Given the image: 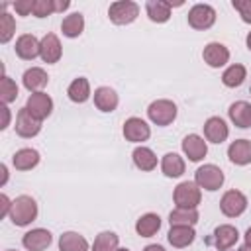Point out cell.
Instances as JSON below:
<instances>
[{
	"label": "cell",
	"instance_id": "7c38bea8",
	"mask_svg": "<svg viewBox=\"0 0 251 251\" xmlns=\"http://www.w3.org/2000/svg\"><path fill=\"white\" fill-rule=\"evenodd\" d=\"M53 241V235L49 229H43V227H35V229H29L27 233H24L22 237V245L27 249V251H43L51 245Z\"/></svg>",
	"mask_w": 251,
	"mask_h": 251
},
{
	"label": "cell",
	"instance_id": "8fae6325",
	"mask_svg": "<svg viewBox=\"0 0 251 251\" xmlns=\"http://www.w3.org/2000/svg\"><path fill=\"white\" fill-rule=\"evenodd\" d=\"M39 131H41V122H39L37 118H33V116L27 112V108L24 106V108L18 112V116H16V133H18L20 137L29 139V137H35Z\"/></svg>",
	"mask_w": 251,
	"mask_h": 251
},
{
	"label": "cell",
	"instance_id": "f546056e",
	"mask_svg": "<svg viewBox=\"0 0 251 251\" xmlns=\"http://www.w3.org/2000/svg\"><path fill=\"white\" fill-rule=\"evenodd\" d=\"M131 159H133V165L141 171H153L157 167V155L149 147H143V145L133 149Z\"/></svg>",
	"mask_w": 251,
	"mask_h": 251
},
{
	"label": "cell",
	"instance_id": "ee69618b",
	"mask_svg": "<svg viewBox=\"0 0 251 251\" xmlns=\"http://www.w3.org/2000/svg\"><path fill=\"white\" fill-rule=\"evenodd\" d=\"M245 247L251 249V227H247V231H245Z\"/></svg>",
	"mask_w": 251,
	"mask_h": 251
},
{
	"label": "cell",
	"instance_id": "83f0119b",
	"mask_svg": "<svg viewBox=\"0 0 251 251\" xmlns=\"http://www.w3.org/2000/svg\"><path fill=\"white\" fill-rule=\"evenodd\" d=\"M67 96H69L75 104L86 102V100L90 98V82H88V78H84V76L75 78V80L69 84V88H67Z\"/></svg>",
	"mask_w": 251,
	"mask_h": 251
},
{
	"label": "cell",
	"instance_id": "60d3db41",
	"mask_svg": "<svg viewBox=\"0 0 251 251\" xmlns=\"http://www.w3.org/2000/svg\"><path fill=\"white\" fill-rule=\"evenodd\" d=\"M71 6L69 0H55V12H65Z\"/></svg>",
	"mask_w": 251,
	"mask_h": 251
},
{
	"label": "cell",
	"instance_id": "6da1fadb",
	"mask_svg": "<svg viewBox=\"0 0 251 251\" xmlns=\"http://www.w3.org/2000/svg\"><path fill=\"white\" fill-rule=\"evenodd\" d=\"M8 218L12 220L14 226H20V227L29 226L37 218V204H35V200L31 196H27V194L18 196L12 202V210H10Z\"/></svg>",
	"mask_w": 251,
	"mask_h": 251
},
{
	"label": "cell",
	"instance_id": "52a82bcc",
	"mask_svg": "<svg viewBox=\"0 0 251 251\" xmlns=\"http://www.w3.org/2000/svg\"><path fill=\"white\" fill-rule=\"evenodd\" d=\"M216 24V10L210 4H194L188 10V25L194 29H208Z\"/></svg>",
	"mask_w": 251,
	"mask_h": 251
},
{
	"label": "cell",
	"instance_id": "8d00e7d4",
	"mask_svg": "<svg viewBox=\"0 0 251 251\" xmlns=\"http://www.w3.org/2000/svg\"><path fill=\"white\" fill-rule=\"evenodd\" d=\"M231 6L239 12V16L245 24H251V0H233Z\"/></svg>",
	"mask_w": 251,
	"mask_h": 251
},
{
	"label": "cell",
	"instance_id": "cb8c5ba5",
	"mask_svg": "<svg viewBox=\"0 0 251 251\" xmlns=\"http://www.w3.org/2000/svg\"><path fill=\"white\" fill-rule=\"evenodd\" d=\"M37 163H39V153L35 149H31V147L18 149L12 155V165L18 171H31L33 167H37Z\"/></svg>",
	"mask_w": 251,
	"mask_h": 251
},
{
	"label": "cell",
	"instance_id": "ffe728a7",
	"mask_svg": "<svg viewBox=\"0 0 251 251\" xmlns=\"http://www.w3.org/2000/svg\"><path fill=\"white\" fill-rule=\"evenodd\" d=\"M227 114H229V120L233 122V126H237L241 129L251 127V104L249 102H245V100L233 102L229 106Z\"/></svg>",
	"mask_w": 251,
	"mask_h": 251
},
{
	"label": "cell",
	"instance_id": "9a60e30c",
	"mask_svg": "<svg viewBox=\"0 0 251 251\" xmlns=\"http://www.w3.org/2000/svg\"><path fill=\"white\" fill-rule=\"evenodd\" d=\"M182 151H184V155H186L192 163H198V161H202V159L206 157V153H208V143L204 141V137H200V135H196V133H190V135H186V137L182 139Z\"/></svg>",
	"mask_w": 251,
	"mask_h": 251
},
{
	"label": "cell",
	"instance_id": "5bb4252c",
	"mask_svg": "<svg viewBox=\"0 0 251 251\" xmlns=\"http://www.w3.org/2000/svg\"><path fill=\"white\" fill-rule=\"evenodd\" d=\"M61 55H63V47L59 37L55 33H45L41 37V51H39V57L43 59V63L53 65L61 59Z\"/></svg>",
	"mask_w": 251,
	"mask_h": 251
},
{
	"label": "cell",
	"instance_id": "f6af8a7d",
	"mask_svg": "<svg viewBox=\"0 0 251 251\" xmlns=\"http://www.w3.org/2000/svg\"><path fill=\"white\" fill-rule=\"evenodd\" d=\"M245 43H247V49L251 51V31L247 33V39H245Z\"/></svg>",
	"mask_w": 251,
	"mask_h": 251
},
{
	"label": "cell",
	"instance_id": "f35d334b",
	"mask_svg": "<svg viewBox=\"0 0 251 251\" xmlns=\"http://www.w3.org/2000/svg\"><path fill=\"white\" fill-rule=\"evenodd\" d=\"M12 202H14V200H10L6 194H0V216H2V218L10 216V210H12Z\"/></svg>",
	"mask_w": 251,
	"mask_h": 251
},
{
	"label": "cell",
	"instance_id": "7a4b0ae2",
	"mask_svg": "<svg viewBox=\"0 0 251 251\" xmlns=\"http://www.w3.org/2000/svg\"><path fill=\"white\" fill-rule=\"evenodd\" d=\"M139 16V6L131 0H118L112 2L108 8V18L116 25H127Z\"/></svg>",
	"mask_w": 251,
	"mask_h": 251
},
{
	"label": "cell",
	"instance_id": "4dcf8cb0",
	"mask_svg": "<svg viewBox=\"0 0 251 251\" xmlns=\"http://www.w3.org/2000/svg\"><path fill=\"white\" fill-rule=\"evenodd\" d=\"M198 210L196 208H175L169 214L171 226H194L198 224Z\"/></svg>",
	"mask_w": 251,
	"mask_h": 251
},
{
	"label": "cell",
	"instance_id": "d6a6232c",
	"mask_svg": "<svg viewBox=\"0 0 251 251\" xmlns=\"http://www.w3.org/2000/svg\"><path fill=\"white\" fill-rule=\"evenodd\" d=\"M118 243H120V237L114 231H102L94 237L90 251H116Z\"/></svg>",
	"mask_w": 251,
	"mask_h": 251
},
{
	"label": "cell",
	"instance_id": "bcb514c9",
	"mask_svg": "<svg viewBox=\"0 0 251 251\" xmlns=\"http://www.w3.org/2000/svg\"><path fill=\"white\" fill-rule=\"evenodd\" d=\"M116 251H129V249H126V247H118Z\"/></svg>",
	"mask_w": 251,
	"mask_h": 251
},
{
	"label": "cell",
	"instance_id": "3957f363",
	"mask_svg": "<svg viewBox=\"0 0 251 251\" xmlns=\"http://www.w3.org/2000/svg\"><path fill=\"white\" fill-rule=\"evenodd\" d=\"M224 180H226V176H224L222 169L216 167V165H212V163H210V165H202V167H198L196 173H194V182H196L200 188L210 190V192L222 188Z\"/></svg>",
	"mask_w": 251,
	"mask_h": 251
},
{
	"label": "cell",
	"instance_id": "484cf974",
	"mask_svg": "<svg viewBox=\"0 0 251 251\" xmlns=\"http://www.w3.org/2000/svg\"><path fill=\"white\" fill-rule=\"evenodd\" d=\"M59 251H88V241L76 231H65L59 237Z\"/></svg>",
	"mask_w": 251,
	"mask_h": 251
},
{
	"label": "cell",
	"instance_id": "e0dca14e",
	"mask_svg": "<svg viewBox=\"0 0 251 251\" xmlns=\"http://www.w3.org/2000/svg\"><path fill=\"white\" fill-rule=\"evenodd\" d=\"M237 239H239V231L229 224H222L214 229V245L220 251H227L237 243Z\"/></svg>",
	"mask_w": 251,
	"mask_h": 251
},
{
	"label": "cell",
	"instance_id": "7402d4cb",
	"mask_svg": "<svg viewBox=\"0 0 251 251\" xmlns=\"http://www.w3.org/2000/svg\"><path fill=\"white\" fill-rule=\"evenodd\" d=\"M22 82H24L25 90H29V92L33 94V92H41V88L47 86L49 76H47V73H45L41 67H31V69H27V71L24 73Z\"/></svg>",
	"mask_w": 251,
	"mask_h": 251
},
{
	"label": "cell",
	"instance_id": "2e32d148",
	"mask_svg": "<svg viewBox=\"0 0 251 251\" xmlns=\"http://www.w3.org/2000/svg\"><path fill=\"white\" fill-rule=\"evenodd\" d=\"M229 135L227 124L220 116H212L204 122V137L212 143H224Z\"/></svg>",
	"mask_w": 251,
	"mask_h": 251
},
{
	"label": "cell",
	"instance_id": "836d02e7",
	"mask_svg": "<svg viewBox=\"0 0 251 251\" xmlns=\"http://www.w3.org/2000/svg\"><path fill=\"white\" fill-rule=\"evenodd\" d=\"M18 98V84L8 76V75H2V80H0V100L2 104H10Z\"/></svg>",
	"mask_w": 251,
	"mask_h": 251
},
{
	"label": "cell",
	"instance_id": "ab89813d",
	"mask_svg": "<svg viewBox=\"0 0 251 251\" xmlns=\"http://www.w3.org/2000/svg\"><path fill=\"white\" fill-rule=\"evenodd\" d=\"M2 126H0V129H6L8 126H10V118H12V114H10V108L6 106V104H2Z\"/></svg>",
	"mask_w": 251,
	"mask_h": 251
},
{
	"label": "cell",
	"instance_id": "d6986e66",
	"mask_svg": "<svg viewBox=\"0 0 251 251\" xmlns=\"http://www.w3.org/2000/svg\"><path fill=\"white\" fill-rule=\"evenodd\" d=\"M196 237V231L192 226H171L169 233H167V239L173 247L176 249H182V247H188Z\"/></svg>",
	"mask_w": 251,
	"mask_h": 251
},
{
	"label": "cell",
	"instance_id": "681fc988",
	"mask_svg": "<svg viewBox=\"0 0 251 251\" xmlns=\"http://www.w3.org/2000/svg\"><path fill=\"white\" fill-rule=\"evenodd\" d=\"M249 94H251V88H249Z\"/></svg>",
	"mask_w": 251,
	"mask_h": 251
},
{
	"label": "cell",
	"instance_id": "30bf717a",
	"mask_svg": "<svg viewBox=\"0 0 251 251\" xmlns=\"http://www.w3.org/2000/svg\"><path fill=\"white\" fill-rule=\"evenodd\" d=\"M202 59L208 67L212 69H220L224 67L227 61H229V49L224 45V43H218V41H210L204 51H202Z\"/></svg>",
	"mask_w": 251,
	"mask_h": 251
},
{
	"label": "cell",
	"instance_id": "4316f807",
	"mask_svg": "<svg viewBox=\"0 0 251 251\" xmlns=\"http://www.w3.org/2000/svg\"><path fill=\"white\" fill-rule=\"evenodd\" d=\"M82 29H84V16H82L80 12H73V14L65 16L63 22H61V31H63V35H67V37H71V39L78 37V35L82 33Z\"/></svg>",
	"mask_w": 251,
	"mask_h": 251
},
{
	"label": "cell",
	"instance_id": "277c9868",
	"mask_svg": "<svg viewBox=\"0 0 251 251\" xmlns=\"http://www.w3.org/2000/svg\"><path fill=\"white\" fill-rule=\"evenodd\" d=\"M173 200H175L176 208H196L202 200L200 186L192 180H184V182L176 184V188L173 192Z\"/></svg>",
	"mask_w": 251,
	"mask_h": 251
},
{
	"label": "cell",
	"instance_id": "d590c367",
	"mask_svg": "<svg viewBox=\"0 0 251 251\" xmlns=\"http://www.w3.org/2000/svg\"><path fill=\"white\" fill-rule=\"evenodd\" d=\"M35 18H47L55 14V0H33V12Z\"/></svg>",
	"mask_w": 251,
	"mask_h": 251
},
{
	"label": "cell",
	"instance_id": "9c48e42d",
	"mask_svg": "<svg viewBox=\"0 0 251 251\" xmlns=\"http://www.w3.org/2000/svg\"><path fill=\"white\" fill-rule=\"evenodd\" d=\"M151 135V127L147 126L145 120L141 118H127L124 122V137L131 143H141V141H147Z\"/></svg>",
	"mask_w": 251,
	"mask_h": 251
},
{
	"label": "cell",
	"instance_id": "74e56055",
	"mask_svg": "<svg viewBox=\"0 0 251 251\" xmlns=\"http://www.w3.org/2000/svg\"><path fill=\"white\" fill-rule=\"evenodd\" d=\"M12 8L18 12V16H29L33 12V0H16Z\"/></svg>",
	"mask_w": 251,
	"mask_h": 251
},
{
	"label": "cell",
	"instance_id": "b9f144b4",
	"mask_svg": "<svg viewBox=\"0 0 251 251\" xmlns=\"http://www.w3.org/2000/svg\"><path fill=\"white\" fill-rule=\"evenodd\" d=\"M0 173H2V180H0V186H4L6 184V180H8V167L2 163L0 165Z\"/></svg>",
	"mask_w": 251,
	"mask_h": 251
},
{
	"label": "cell",
	"instance_id": "603a6c76",
	"mask_svg": "<svg viewBox=\"0 0 251 251\" xmlns=\"http://www.w3.org/2000/svg\"><path fill=\"white\" fill-rule=\"evenodd\" d=\"M171 10H173V4L165 2V0H147V4H145V12H147L149 20L155 22V24L169 22Z\"/></svg>",
	"mask_w": 251,
	"mask_h": 251
},
{
	"label": "cell",
	"instance_id": "5b68a950",
	"mask_svg": "<svg viewBox=\"0 0 251 251\" xmlns=\"http://www.w3.org/2000/svg\"><path fill=\"white\" fill-rule=\"evenodd\" d=\"M147 116H149V120H151L155 126H169V124H173L175 118H176V106H175L173 100L161 98V100H155V102L149 104Z\"/></svg>",
	"mask_w": 251,
	"mask_h": 251
},
{
	"label": "cell",
	"instance_id": "c3c4849f",
	"mask_svg": "<svg viewBox=\"0 0 251 251\" xmlns=\"http://www.w3.org/2000/svg\"><path fill=\"white\" fill-rule=\"evenodd\" d=\"M6 251H16V249H6Z\"/></svg>",
	"mask_w": 251,
	"mask_h": 251
},
{
	"label": "cell",
	"instance_id": "1f68e13d",
	"mask_svg": "<svg viewBox=\"0 0 251 251\" xmlns=\"http://www.w3.org/2000/svg\"><path fill=\"white\" fill-rule=\"evenodd\" d=\"M245 76H247V69H245L243 65L235 63V65H229V67L224 71L222 82H224L227 88H235V86H241V82L245 80Z\"/></svg>",
	"mask_w": 251,
	"mask_h": 251
},
{
	"label": "cell",
	"instance_id": "7bdbcfd3",
	"mask_svg": "<svg viewBox=\"0 0 251 251\" xmlns=\"http://www.w3.org/2000/svg\"><path fill=\"white\" fill-rule=\"evenodd\" d=\"M143 251H165V247L159 245V243H151V245H147Z\"/></svg>",
	"mask_w": 251,
	"mask_h": 251
},
{
	"label": "cell",
	"instance_id": "e575fe53",
	"mask_svg": "<svg viewBox=\"0 0 251 251\" xmlns=\"http://www.w3.org/2000/svg\"><path fill=\"white\" fill-rule=\"evenodd\" d=\"M16 33V20L12 14L2 12L0 14V43H8Z\"/></svg>",
	"mask_w": 251,
	"mask_h": 251
},
{
	"label": "cell",
	"instance_id": "4fadbf2b",
	"mask_svg": "<svg viewBox=\"0 0 251 251\" xmlns=\"http://www.w3.org/2000/svg\"><path fill=\"white\" fill-rule=\"evenodd\" d=\"M41 51V41L33 33H24L16 39V55L24 61H33Z\"/></svg>",
	"mask_w": 251,
	"mask_h": 251
},
{
	"label": "cell",
	"instance_id": "ba28073f",
	"mask_svg": "<svg viewBox=\"0 0 251 251\" xmlns=\"http://www.w3.org/2000/svg\"><path fill=\"white\" fill-rule=\"evenodd\" d=\"M25 108H27V112H29L33 118H37L39 122H43V120L49 118L51 112H53V100H51V96L45 94L43 90H41V92H33V94L27 96Z\"/></svg>",
	"mask_w": 251,
	"mask_h": 251
},
{
	"label": "cell",
	"instance_id": "7dc6e473",
	"mask_svg": "<svg viewBox=\"0 0 251 251\" xmlns=\"http://www.w3.org/2000/svg\"><path fill=\"white\" fill-rule=\"evenodd\" d=\"M239 251H251V249H249V247H241Z\"/></svg>",
	"mask_w": 251,
	"mask_h": 251
},
{
	"label": "cell",
	"instance_id": "44dd1931",
	"mask_svg": "<svg viewBox=\"0 0 251 251\" xmlns=\"http://www.w3.org/2000/svg\"><path fill=\"white\" fill-rule=\"evenodd\" d=\"M118 94L114 88L110 86H98L94 90V106L100 110V112H114L118 108Z\"/></svg>",
	"mask_w": 251,
	"mask_h": 251
},
{
	"label": "cell",
	"instance_id": "ac0fdd59",
	"mask_svg": "<svg viewBox=\"0 0 251 251\" xmlns=\"http://www.w3.org/2000/svg\"><path fill=\"white\" fill-rule=\"evenodd\" d=\"M227 157L233 165H249L251 163V141L249 139H235L227 147Z\"/></svg>",
	"mask_w": 251,
	"mask_h": 251
},
{
	"label": "cell",
	"instance_id": "f1b7e54d",
	"mask_svg": "<svg viewBox=\"0 0 251 251\" xmlns=\"http://www.w3.org/2000/svg\"><path fill=\"white\" fill-rule=\"evenodd\" d=\"M159 227H161V218H159L157 214H153V212L143 214V216L135 222V231H137V235H141V237H153V235L159 231Z\"/></svg>",
	"mask_w": 251,
	"mask_h": 251
},
{
	"label": "cell",
	"instance_id": "8992f818",
	"mask_svg": "<svg viewBox=\"0 0 251 251\" xmlns=\"http://www.w3.org/2000/svg\"><path fill=\"white\" fill-rule=\"evenodd\" d=\"M220 210L227 218H237L247 210V196L239 190H227L220 200Z\"/></svg>",
	"mask_w": 251,
	"mask_h": 251
},
{
	"label": "cell",
	"instance_id": "d4e9b609",
	"mask_svg": "<svg viewBox=\"0 0 251 251\" xmlns=\"http://www.w3.org/2000/svg\"><path fill=\"white\" fill-rule=\"evenodd\" d=\"M184 169H186L184 159L178 153H167V155H163V159H161V171H163L165 176L176 178V176H180L184 173Z\"/></svg>",
	"mask_w": 251,
	"mask_h": 251
}]
</instances>
